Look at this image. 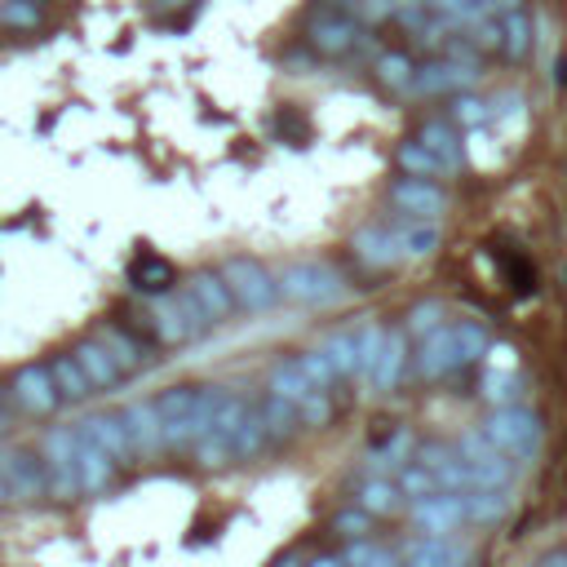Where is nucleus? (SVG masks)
<instances>
[{
    "label": "nucleus",
    "instance_id": "nucleus-1",
    "mask_svg": "<svg viewBox=\"0 0 567 567\" xmlns=\"http://www.w3.org/2000/svg\"><path fill=\"white\" fill-rule=\"evenodd\" d=\"M217 399H222V386H169V390H160L151 404H156V417H160L165 447L169 452L191 447L200 439V430L208 426Z\"/></svg>",
    "mask_w": 567,
    "mask_h": 567
},
{
    "label": "nucleus",
    "instance_id": "nucleus-2",
    "mask_svg": "<svg viewBox=\"0 0 567 567\" xmlns=\"http://www.w3.org/2000/svg\"><path fill=\"white\" fill-rule=\"evenodd\" d=\"M245 408H249V399L245 395H236V390H222V399H217V408H213V417H208V426L200 430V439L191 443V452H195V462L200 466H226V462H236V426H240V417H245Z\"/></svg>",
    "mask_w": 567,
    "mask_h": 567
},
{
    "label": "nucleus",
    "instance_id": "nucleus-3",
    "mask_svg": "<svg viewBox=\"0 0 567 567\" xmlns=\"http://www.w3.org/2000/svg\"><path fill=\"white\" fill-rule=\"evenodd\" d=\"M275 284H280V297L297 302V306H328V302H337L347 293L342 275H337L332 267H324V262H293V267H284L275 275Z\"/></svg>",
    "mask_w": 567,
    "mask_h": 567
},
{
    "label": "nucleus",
    "instance_id": "nucleus-4",
    "mask_svg": "<svg viewBox=\"0 0 567 567\" xmlns=\"http://www.w3.org/2000/svg\"><path fill=\"white\" fill-rule=\"evenodd\" d=\"M484 434L492 439V447L506 452L510 462H528V457H536V447H541V421H536V412L514 408V404L497 408L484 421Z\"/></svg>",
    "mask_w": 567,
    "mask_h": 567
},
{
    "label": "nucleus",
    "instance_id": "nucleus-5",
    "mask_svg": "<svg viewBox=\"0 0 567 567\" xmlns=\"http://www.w3.org/2000/svg\"><path fill=\"white\" fill-rule=\"evenodd\" d=\"M222 275H226V284H231L236 306L249 310V315H267V310L280 302L275 275H271L262 262H253V258H231V262L222 267Z\"/></svg>",
    "mask_w": 567,
    "mask_h": 567
},
{
    "label": "nucleus",
    "instance_id": "nucleus-6",
    "mask_svg": "<svg viewBox=\"0 0 567 567\" xmlns=\"http://www.w3.org/2000/svg\"><path fill=\"white\" fill-rule=\"evenodd\" d=\"M147 319H151V337H156V342H165V347H186V342H195V337L208 328L204 315L195 310V302L186 297V288L182 293H165Z\"/></svg>",
    "mask_w": 567,
    "mask_h": 567
},
{
    "label": "nucleus",
    "instance_id": "nucleus-7",
    "mask_svg": "<svg viewBox=\"0 0 567 567\" xmlns=\"http://www.w3.org/2000/svg\"><path fill=\"white\" fill-rule=\"evenodd\" d=\"M41 462H45V475H49V497H54V501H71V497L80 492V470H76V430H71V426H54V430L45 434Z\"/></svg>",
    "mask_w": 567,
    "mask_h": 567
},
{
    "label": "nucleus",
    "instance_id": "nucleus-8",
    "mask_svg": "<svg viewBox=\"0 0 567 567\" xmlns=\"http://www.w3.org/2000/svg\"><path fill=\"white\" fill-rule=\"evenodd\" d=\"M306 41H310V49L324 54V58H342V54H351V49L364 41V27H360V19H355L351 10L328 5L324 14L310 19Z\"/></svg>",
    "mask_w": 567,
    "mask_h": 567
},
{
    "label": "nucleus",
    "instance_id": "nucleus-9",
    "mask_svg": "<svg viewBox=\"0 0 567 567\" xmlns=\"http://www.w3.org/2000/svg\"><path fill=\"white\" fill-rule=\"evenodd\" d=\"M186 297L195 302V310L204 315L208 328H213V324H226V319L240 310L236 297H231V284H226L222 271H195V275L186 280Z\"/></svg>",
    "mask_w": 567,
    "mask_h": 567
},
{
    "label": "nucleus",
    "instance_id": "nucleus-10",
    "mask_svg": "<svg viewBox=\"0 0 567 567\" xmlns=\"http://www.w3.org/2000/svg\"><path fill=\"white\" fill-rule=\"evenodd\" d=\"M412 523L426 532V536H447L466 523V497L462 492H430L421 501H412Z\"/></svg>",
    "mask_w": 567,
    "mask_h": 567
},
{
    "label": "nucleus",
    "instance_id": "nucleus-11",
    "mask_svg": "<svg viewBox=\"0 0 567 567\" xmlns=\"http://www.w3.org/2000/svg\"><path fill=\"white\" fill-rule=\"evenodd\" d=\"M479 80L475 63H462V58H434L426 67H417L412 76V93H426V98H439V93H462Z\"/></svg>",
    "mask_w": 567,
    "mask_h": 567
},
{
    "label": "nucleus",
    "instance_id": "nucleus-12",
    "mask_svg": "<svg viewBox=\"0 0 567 567\" xmlns=\"http://www.w3.org/2000/svg\"><path fill=\"white\" fill-rule=\"evenodd\" d=\"M0 475H5L14 501L49 497V475H45V462L36 457V452H5V457H0Z\"/></svg>",
    "mask_w": 567,
    "mask_h": 567
},
{
    "label": "nucleus",
    "instance_id": "nucleus-13",
    "mask_svg": "<svg viewBox=\"0 0 567 567\" xmlns=\"http://www.w3.org/2000/svg\"><path fill=\"white\" fill-rule=\"evenodd\" d=\"M76 470H80V492H84V497L106 492L111 475H116V462H111V452H106L84 426H76Z\"/></svg>",
    "mask_w": 567,
    "mask_h": 567
},
{
    "label": "nucleus",
    "instance_id": "nucleus-14",
    "mask_svg": "<svg viewBox=\"0 0 567 567\" xmlns=\"http://www.w3.org/2000/svg\"><path fill=\"white\" fill-rule=\"evenodd\" d=\"M390 204L408 217H439L447 208V195L434 178H399L390 186Z\"/></svg>",
    "mask_w": 567,
    "mask_h": 567
},
{
    "label": "nucleus",
    "instance_id": "nucleus-15",
    "mask_svg": "<svg viewBox=\"0 0 567 567\" xmlns=\"http://www.w3.org/2000/svg\"><path fill=\"white\" fill-rule=\"evenodd\" d=\"M14 399H19L27 412H36V417L58 412L63 395H58V386H54L49 364H27V368H19V377H14Z\"/></svg>",
    "mask_w": 567,
    "mask_h": 567
},
{
    "label": "nucleus",
    "instance_id": "nucleus-16",
    "mask_svg": "<svg viewBox=\"0 0 567 567\" xmlns=\"http://www.w3.org/2000/svg\"><path fill=\"white\" fill-rule=\"evenodd\" d=\"M71 355H76V364L84 368V377H89L93 390H111V386L125 382V368L116 364V355L106 351L102 337H84V342L71 347Z\"/></svg>",
    "mask_w": 567,
    "mask_h": 567
},
{
    "label": "nucleus",
    "instance_id": "nucleus-17",
    "mask_svg": "<svg viewBox=\"0 0 567 567\" xmlns=\"http://www.w3.org/2000/svg\"><path fill=\"white\" fill-rule=\"evenodd\" d=\"M452 368H462L457 364V342H452V324H439L434 332L421 337V351H417V373L426 382H439L443 373Z\"/></svg>",
    "mask_w": 567,
    "mask_h": 567
},
{
    "label": "nucleus",
    "instance_id": "nucleus-18",
    "mask_svg": "<svg viewBox=\"0 0 567 567\" xmlns=\"http://www.w3.org/2000/svg\"><path fill=\"white\" fill-rule=\"evenodd\" d=\"M106 452H111V462L116 466H134V439H129V426H125V417L121 412H98V417H89V421H80Z\"/></svg>",
    "mask_w": 567,
    "mask_h": 567
},
{
    "label": "nucleus",
    "instance_id": "nucleus-19",
    "mask_svg": "<svg viewBox=\"0 0 567 567\" xmlns=\"http://www.w3.org/2000/svg\"><path fill=\"white\" fill-rule=\"evenodd\" d=\"M121 417H125V426H129V439H134L138 457H156V452H165V434H160V417H156V404H151V399L125 404Z\"/></svg>",
    "mask_w": 567,
    "mask_h": 567
},
{
    "label": "nucleus",
    "instance_id": "nucleus-20",
    "mask_svg": "<svg viewBox=\"0 0 567 567\" xmlns=\"http://www.w3.org/2000/svg\"><path fill=\"white\" fill-rule=\"evenodd\" d=\"M129 284H134V293H143V297H165V293H173L178 271H173V262L160 258V253H138V258L129 262Z\"/></svg>",
    "mask_w": 567,
    "mask_h": 567
},
{
    "label": "nucleus",
    "instance_id": "nucleus-21",
    "mask_svg": "<svg viewBox=\"0 0 567 567\" xmlns=\"http://www.w3.org/2000/svg\"><path fill=\"white\" fill-rule=\"evenodd\" d=\"M351 249H355V258H360L364 267H373V271H382V267H395V262L404 258V249H399V236H395V231H386V226H364V231H355Z\"/></svg>",
    "mask_w": 567,
    "mask_h": 567
},
{
    "label": "nucleus",
    "instance_id": "nucleus-22",
    "mask_svg": "<svg viewBox=\"0 0 567 567\" xmlns=\"http://www.w3.org/2000/svg\"><path fill=\"white\" fill-rule=\"evenodd\" d=\"M404 364H408V337L399 328H386V342H382V355L368 373V386L373 390H395L399 377H404Z\"/></svg>",
    "mask_w": 567,
    "mask_h": 567
},
{
    "label": "nucleus",
    "instance_id": "nucleus-23",
    "mask_svg": "<svg viewBox=\"0 0 567 567\" xmlns=\"http://www.w3.org/2000/svg\"><path fill=\"white\" fill-rule=\"evenodd\" d=\"M417 143L452 173V169H462V138H457V125H452V121H426L421 125V134H417Z\"/></svg>",
    "mask_w": 567,
    "mask_h": 567
},
{
    "label": "nucleus",
    "instance_id": "nucleus-24",
    "mask_svg": "<svg viewBox=\"0 0 567 567\" xmlns=\"http://www.w3.org/2000/svg\"><path fill=\"white\" fill-rule=\"evenodd\" d=\"M275 439H271V430H267V417H262V408L258 404H249L245 408V417H240V426H236V462H253V457H262V452L271 447Z\"/></svg>",
    "mask_w": 567,
    "mask_h": 567
},
{
    "label": "nucleus",
    "instance_id": "nucleus-25",
    "mask_svg": "<svg viewBox=\"0 0 567 567\" xmlns=\"http://www.w3.org/2000/svg\"><path fill=\"white\" fill-rule=\"evenodd\" d=\"M404 567H462V549L443 536H417L404 549Z\"/></svg>",
    "mask_w": 567,
    "mask_h": 567
},
{
    "label": "nucleus",
    "instance_id": "nucleus-26",
    "mask_svg": "<svg viewBox=\"0 0 567 567\" xmlns=\"http://www.w3.org/2000/svg\"><path fill=\"white\" fill-rule=\"evenodd\" d=\"M355 506H364L373 519H386V514H395V510L404 506V492H399V484H395V479L373 475V479H364V484H360Z\"/></svg>",
    "mask_w": 567,
    "mask_h": 567
},
{
    "label": "nucleus",
    "instance_id": "nucleus-27",
    "mask_svg": "<svg viewBox=\"0 0 567 567\" xmlns=\"http://www.w3.org/2000/svg\"><path fill=\"white\" fill-rule=\"evenodd\" d=\"M399 249H404V258H430L434 249H439V222L434 217H404V226H399Z\"/></svg>",
    "mask_w": 567,
    "mask_h": 567
},
{
    "label": "nucleus",
    "instance_id": "nucleus-28",
    "mask_svg": "<svg viewBox=\"0 0 567 567\" xmlns=\"http://www.w3.org/2000/svg\"><path fill=\"white\" fill-rule=\"evenodd\" d=\"M49 373H54V386H58L63 404H67V399H71V404H84V399L93 395V386H89V377H84V368L76 364L71 351L54 355V360H49Z\"/></svg>",
    "mask_w": 567,
    "mask_h": 567
},
{
    "label": "nucleus",
    "instance_id": "nucleus-29",
    "mask_svg": "<svg viewBox=\"0 0 567 567\" xmlns=\"http://www.w3.org/2000/svg\"><path fill=\"white\" fill-rule=\"evenodd\" d=\"M497 23H501V54L510 63H523L532 54V19H528V10H510Z\"/></svg>",
    "mask_w": 567,
    "mask_h": 567
},
{
    "label": "nucleus",
    "instance_id": "nucleus-30",
    "mask_svg": "<svg viewBox=\"0 0 567 567\" xmlns=\"http://www.w3.org/2000/svg\"><path fill=\"white\" fill-rule=\"evenodd\" d=\"M462 497H466V519L470 523H497L510 510V492L506 488H466Z\"/></svg>",
    "mask_w": 567,
    "mask_h": 567
},
{
    "label": "nucleus",
    "instance_id": "nucleus-31",
    "mask_svg": "<svg viewBox=\"0 0 567 567\" xmlns=\"http://www.w3.org/2000/svg\"><path fill=\"white\" fill-rule=\"evenodd\" d=\"M324 360L332 364L337 382H347V377H360V360H355V332H328L324 342H319Z\"/></svg>",
    "mask_w": 567,
    "mask_h": 567
},
{
    "label": "nucleus",
    "instance_id": "nucleus-32",
    "mask_svg": "<svg viewBox=\"0 0 567 567\" xmlns=\"http://www.w3.org/2000/svg\"><path fill=\"white\" fill-rule=\"evenodd\" d=\"M102 342H106V351H111V355H116V364L125 368V377H129L134 368H143V360H147V347L138 342L134 332H125L121 324H106V328H102Z\"/></svg>",
    "mask_w": 567,
    "mask_h": 567
},
{
    "label": "nucleus",
    "instance_id": "nucleus-33",
    "mask_svg": "<svg viewBox=\"0 0 567 567\" xmlns=\"http://www.w3.org/2000/svg\"><path fill=\"white\" fill-rule=\"evenodd\" d=\"M49 14V0H0V27L10 32H36Z\"/></svg>",
    "mask_w": 567,
    "mask_h": 567
},
{
    "label": "nucleus",
    "instance_id": "nucleus-34",
    "mask_svg": "<svg viewBox=\"0 0 567 567\" xmlns=\"http://www.w3.org/2000/svg\"><path fill=\"white\" fill-rule=\"evenodd\" d=\"M373 71H377V80H382L390 93H412V76H417V67H412V58H408V54L386 49V54H377Z\"/></svg>",
    "mask_w": 567,
    "mask_h": 567
},
{
    "label": "nucleus",
    "instance_id": "nucleus-35",
    "mask_svg": "<svg viewBox=\"0 0 567 567\" xmlns=\"http://www.w3.org/2000/svg\"><path fill=\"white\" fill-rule=\"evenodd\" d=\"M452 342H457V364H475L488 355V328L479 319H462V324H452Z\"/></svg>",
    "mask_w": 567,
    "mask_h": 567
},
{
    "label": "nucleus",
    "instance_id": "nucleus-36",
    "mask_svg": "<svg viewBox=\"0 0 567 567\" xmlns=\"http://www.w3.org/2000/svg\"><path fill=\"white\" fill-rule=\"evenodd\" d=\"M267 390H271V395H284L288 404H302L315 386L306 382V373H302V364H297V360H284V364H275V368H271V386H267Z\"/></svg>",
    "mask_w": 567,
    "mask_h": 567
},
{
    "label": "nucleus",
    "instance_id": "nucleus-37",
    "mask_svg": "<svg viewBox=\"0 0 567 567\" xmlns=\"http://www.w3.org/2000/svg\"><path fill=\"white\" fill-rule=\"evenodd\" d=\"M258 408H262V417H267L271 439H288V434H297L302 417H297V404H288L284 395H271V390H267V399H262Z\"/></svg>",
    "mask_w": 567,
    "mask_h": 567
},
{
    "label": "nucleus",
    "instance_id": "nucleus-38",
    "mask_svg": "<svg viewBox=\"0 0 567 567\" xmlns=\"http://www.w3.org/2000/svg\"><path fill=\"white\" fill-rule=\"evenodd\" d=\"M395 160H399V169L408 173V178H439V173H447L417 138H408V143H399V151H395Z\"/></svg>",
    "mask_w": 567,
    "mask_h": 567
},
{
    "label": "nucleus",
    "instance_id": "nucleus-39",
    "mask_svg": "<svg viewBox=\"0 0 567 567\" xmlns=\"http://www.w3.org/2000/svg\"><path fill=\"white\" fill-rule=\"evenodd\" d=\"M382 342H386V328H382V324L355 328V360H360V377H364V382H368V373H373V364H377V355H382Z\"/></svg>",
    "mask_w": 567,
    "mask_h": 567
},
{
    "label": "nucleus",
    "instance_id": "nucleus-40",
    "mask_svg": "<svg viewBox=\"0 0 567 567\" xmlns=\"http://www.w3.org/2000/svg\"><path fill=\"white\" fill-rule=\"evenodd\" d=\"M492 121V102L475 98V93H457L452 102V125H466V129H484Z\"/></svg>",
    "mask_w": 567,
    "mask_h": 567
},
{
    "label": "nucleus",
    "instance_id": "nucleus-41",
    "mask_svg": "<svg viewBox=\"0 0 567 567\" xmlns=\"http://www.w3.org/2000/svg\"><path fill=\"white\" fill-rule=\"evenodd\" d=\"M399 492H404V501H421V497H430V492H439V484H434V475L421 466V462H404V470H399Z\"/></svg>",
    "mask_w": 567,
    "mask_h": 567
},
{
    "label": "nucleus",
    "instance_id": "nucleus-42",
    "mask_svg": "<svg viewBox=\"0 0 567 567\" xmlns=\"http://www.w3.org/2000/svg\"><path fill=\"white\" fill-rule=\"evenodd\" d=\"M514 395H519L514 368H488V373H484V399H488V404L506 408V404H514Z\"/></svg>",
    "mask_w": 567,
    "mask_h": 567
},
{
    "label": "nucleus",
    "instance_id": "nucleus-43",
    "mask_svg": "<svg viewBox=\"0 0 567 567\" xmlns=\"http://www.w3.org/2000/svg\"><path fill=\"white\" fill-rule=\"evenodd\" d=\"M297 364H302V373H306V382L315 386V390H332L337 386V373H332V364L324 360V351L315 347V351H302V355H293Z\"/></svg>",
    "mask_w": 567,
    "mask_h": 567
},
{
    "label": "nucleus",
    "instance_id": "nucleus-44",
    "mask_svg": "<svg viewBox=\"0 0 567 567\" xmlns=\"http://www.w3.org/2000/svg\"><path fill=\"white\" fill-rule=\"evenodd\" d=\"M332 532L347 536V541H364V536L373 532V514H368L364 506H351V510H342V514H332Z\"/></svg>",
    "mask_w": 567,
    "mask_h": 567
},
{
    "label": "nucleus",
    "instance_id": "nucleus-45",
    "mask_svg": "<svg viewBox=\"0 0 567 567\" xmlns=\"http://www.w3.org/2000/svg\"><path fill=\"white\" fill-rule=\"evenodd\" d=\"M297 417H302V426H310V430H319V426H328V417H332V404H328V390H310L302 404H297Z\"/></svg>",
    "mask_w": 567,
    "mask_h": 567
},
{
    "label": "nucleus",
    "instance_id": "nucleus-46",
    "mask_svg": "<svg viewBox=\"0 0 567 567\" xmlns=\"http://www.w3.org/2000/svg\"><path fill=\"white\" fill-rule=\"evenodd\" d=\"M439 324H443V306H439V302H417V306L408 310V332H417V337L434 332Z\"/></svg>",
    "mask_w": 567,
    "mask_h": 567
},
{
    "label": "nucleus",
    "instance_id": "nucleus-47",
    "mask_svg": "<svg viewBox=\"0 0 567 567\" xmlns=\"http://www.w3.org/2000/svg\"><path fill=\"white\" fill-rule=\"evenodd\" d=\"M528 0H484V14L488 19H501V14H510V10H523Z\"/></svg>",
    "mask_w": 567,
    "mask_h": 567
},
{
    "label": "nucleus",
    "instance_id": "nucleus-48",
    "mask_svg": "<svg viewBox=\"0 0 567 567\" xmlns=\"http://www.w3.org/2000/svg\"><path fill=\"white\" fill-rule=\"evenodd\" d=\"M306 567H347V558H337V554H319V558H310Z\"/></svg>",
    "mask_w": 567,
    "mask_h": 567
},
{
    "label": "nucleus",
    "instance_id": "nucleus-49",
    "mask_svg": "<svg viewBox=\"0 0 567 567\" xmlns=\"http://www.w3.org/2000/svg\"><path fill=\"white\" fill-rule=\"evenodd\" d=\"M271 567H302V554H284V558H275Z\"/></svg>",
    "mask_w": 567,
    "mask_h": 567
},
{
    "label": "nucleus",
    "instance_id": "nucleus-50",
    "mask_svg": "<svg viewBox=\"0 0 567 567\" xmlns=\"http://www.w3.org/2000/svg\"><path fill=\"white\" fill-rule=\"evenodd\" d=\"M541 567H567V554H549Z\"/></svg>",
    "mask_w": 567,
    "mask_h": 567
},
{
    "label": "nucleus",
    "instance_id": "nucleus-51",
    "mask_svg": "<svg viewBox=\"0 0 567 567\" xmlns=\"http://www.w3.org/2000/svg\"><path fill=\"white\" fill-rule=\"evenodd\" d=\"M5 501H14V497H10V484H5V475H0V506H5Z\"/></svg>",
    "mask_w": 567,
    "mask_h": 567
},
{
    "label": "nucleus",
    "instance_id": "nucleus-52",
    "mask_svg": "<svg viewBox=\"0 0 567 567\" xmlns=\"http://www.w3.org/2000/svg\"><path fill=\"white\" fill-rule=\"evenodd\" d=\"M0 412H5V390H0Z\"/></svg>",
    "mask_w": 567,
    "mask_h": 567
},
{
    "label": "nucleus",
    "instance_id": "nucleus-53",
    "mask_svg": "<svg viewBox=\"0 0 567 567\" xmlns=\"http://www.w3.org/2000/svg\"><path fill=\"white\" fill-rule=\"evenodd\" d=\"M160 5H182V0H160Z\"/></svg>",
    "mask_w": 567,
    "mask_h": 567
},
{
    "label": "nucleus",
    "instance_id": "nucleus-54",
    "mask_svg": "<svg viewBox=\"0 0 567 567\" xmlns=\"http://www.w3.org/2000/svg\"><path fill=\"white\" fill-rule=\"evenodd\" d=\"M408 5H426V0H408Z\"/></svg>",
    "mask_w": 567,
    "mask_h": 567
}]
</instances>
